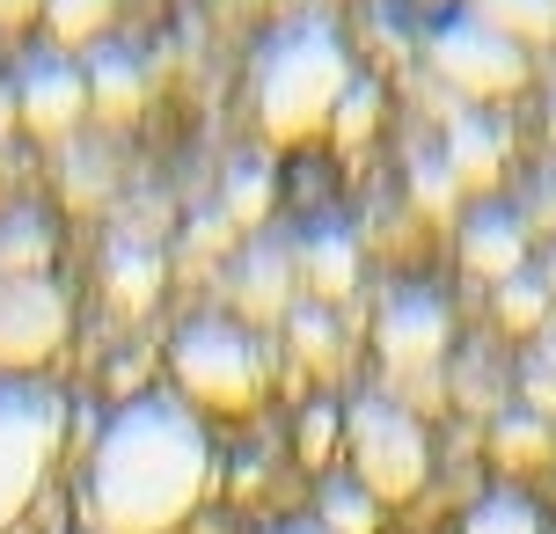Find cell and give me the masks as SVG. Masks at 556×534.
Here are the masks:
<instances>
[{"label": "cell", "mask_w": 556, "mask_h": 534, "mask_svg": "<svg viewBox=\"0 0 556 534\" xmlns=\"http://www.w3.org/2000/svg\"><path fill=\"white\" fill-rule=\"evenodd\" d=\"M440 162L454 169V183H498V169H505V132L491 125V117H476V111H454V117H446Z\"/></svg>", "instance_id": "obj_15"}, {"label": "cell", "mask_w": 556, "mask_h": 534, "mask_svg": "<svg viewBox=\"0 0 556 534\" xmlns=\"http://www.w3.org/2000/svg\"><path fill=\"white\" fill-rule=\"evenodd\" d=\"M286 338H293L301 366H337V315L323 308V301H293V315H286Z\"/></svg>", "instance_id": "obj_24"}, {"label": "cell", "mask_w": 556, "mask_h": 534, "mask_svg": "<svg viewBox=\"0 0 556 534\" xmlns=\"http://www.w3.org/2000/svg\"><path fill=\"white\" fill-rule=\"evenodd\" d=\"M469 15L491 23L505 44H520V52L556 44V0H469Z\"/></svg>", "instance_id": "obj_18"}, {"label": "cell", "mask_w": 556, "mask_h": 534, "mask_svg": "<svg viewBox=\"0 0 556 534\" xmlns=\"http://www.w3.org/2000/svg\"><path fill=\"white\" fill-rule=\"evenodd\" d=\"M337 440H344V418H337L330 403H315V410L301 418V461H330Z\"/></svg>", "instance_id": "obj_27"}, {"label": "cell", "mask_w": 556, "mask_h": 534, "mask_svg": "<svg viewBox=\"0 0 556 534\" xmlns=\"http://www.w3.org/2000/svg\"><path fill=\"white\" fill-rule=\"evenodd\" d=\"M23 23H45V0H0V29H23Z\"/></svg>", "instance_id": "obj_30"}, {"label": "cell", "mask_w": 556, "mask_h": 534, "mask_svg": "<svg viewBox=\"0 0 556 534\" xmlns=\"http://www.w3.org/2000/svg\"><path fill=\"white\" fill-rule=\"evenodd\" d=\"M111 15H117V0H45L52 44H96L111 29Z\"/></svg>", "instance_id": "obj_23"}, {"label": "cell", "mask_w": 556, "mask_h": 534, "mask_svg": "<svg viewBox=\"0 0 556 534\" xmlns=\"http://www.w3.org/2000/svg\"><path fill=\"white\" fill-rule=\"evenodd\" d=\"M491 454H498V469H549L556 461V424L534 418L528 403H513V410H498L491 418Z\"/></svg>", "instance_id": "obj_16"}, {"label": "cell", "mask_w": 556, "mask_h": 534, "mask_svg": "<svg viewBox=\"0 0 556 534\" xmlns=\"http://www.w3.org/2000/svg\"><path fill=\"white\" fill-rule=\"evenodd\" d=\"M0 279H52V220L37 205L0 213Z\"/></svg>", "instance_id": "obj_17"}, {"label": "cell", "mask_w": 556, "mask_h": 534, "mask_svg": "<svg viewBox=\"0 0 556 534\" xmlns=\"http://www.w3.org/2000/svg\"><path fill=\"white\" fill-rule=\"evenodd\" d=\"M344 461H352V483L374 491L381 506H403L425 491L432 476V440H425V424H417L410 403H395V395H359L352 410H344Z\"/></svg>", "instance_id": "obj_4"}, {"label": "cell", "mask_w": 556, "mask_h": 534, "mask_svg": "<svg viewBox=\"0 0 556 534\" xmlns=\"http://www.w3.org/2000/svg\"><path fill=\"white\" fill-rule=\"evenodd\" d=\"M264 534H323L315 520H286V527H264Z\"/></svg>", "instance_id": "obj_31"}, {"label": "cell", "mask_w": 556, "mask_h": 534, "mask_svg": "<svg viewBox=\"0 0 556 534\" xmlns=\"http://www.w3.org/2000/svg\"><path fill=\"white\" fill-rule=\"evenodd\" d=\"M352 88V52L330 23H278L264 44H256V66H250V103H256V125L264 140L293 147V140H315L330 132L337 103Z\"/></svg>", "instance_id": "obj_2"}, {"label": "cell", "mask_w": 556, "mask_h": 534, "mask_svg": "<svg viewBox=\"0 0 556 534\" xmlns=\"http://www.w3.org/2000/svg\"><path fill=\"white\" fill-rule=\"evenodd\" d=\"M462 534H549V520H542V506L528 491H483L462 512Z\"/></svg>", "instance_id": "obj_19"}, {"label": "cell", "mask_w": 556, "mask_h": 534, "mask_svg": "<svg viewBox=\"0 0 556 534\" xmlns=\"http://www.w3.org/2000/svg\"><path fill=\"white\" fill-rule=\"evenodd\" d=\"M432 74H440L454 96H513V88L528 81V52L505 44L491 23L454 15V23L432 29Z\"/></svg>", "instance_id": "obj_7"}, {"label": "cell", "mask_w": 556, "mask_h": 534, "mask_svg": "<svg viewBox=\"0 0 556 534\" xmlns=\"http://www.w3.org/2000/svg\"><path fill=\"white\" fill-rule=\"evenodd\" d=\"M374 125H381V88L352 74V88H344V103H337V117H330V132H337V147H359V140H374Z\"/></svg>", "instance_id": "obj_25"}, {"label": "cell", "mask_w": 556, "mask_h": 534, "mask_svg": "<svg viewBox=\"0 0 556 534\" xmlns=\"http://www.w3.org/2000/svg\"><path fill=\"white\" fill-rule=\"evenodd\" d=\"M162 279H168L162 250H154V242H139V234H125V242L103 250V293H111L117 315H147L154 301H162Z\"/></svg>", "instance_id": "obj_13"}, {"label": "cell", "mask_w": 556, "mask_h": 534, "mask_svg": "<svg viewBox=\"0 0 556 534\" xmlns=\"http://www.w3.org/2000/svg\"><path fill=\"white\" fill-rule=\"evenodd\" d=\"M293 271H301V285L330 308V301H352V285H359V242H352V227L337 220H315L293 242Z\"/></svg>", "instance_id": "obj_11"}, {"label": "cell", "mask_w": 556, "mask_h": 534, "mask_svg": "<svg viewBox=\"0 0 556 534\" xmlns=\"http://www.w3.org/2000/svg\"><path fill=\"white\" fill-rule=\"evenodd\" d=\"M168 366H176V395L191 410H250L264 381H271V352L250 322L235 315H198L176 330L168 344Z\"/></svg>", "instance_id": "obj_3"}, {"label": "cell", "mask_w": 556, "mask_h": 534, "mask_svg": "<svg viewBox=\"0 0 556 534\" xmlns=\"http://www.w3.org/2000/svg\"><path fill=\"white\" fill-rule=\"evenodd\" d=\"M315 527H323V534H374V527H381V498L359 491L352 476H330V483H323V498H315Z\"/></svg>", "instance_id": "obj_20"}, {"label": "cell", "mask_w": 556, "mask_h": 534, "mask_svg": "<svg viewBox=\"0 0 556 534\" xmlns=\"http://www.w3.org/2000/svg\"><path fill=\"white\" fill-rule=\"evenodd\" d=\"M264 213H271V169L264 162H235L220 183V220L227 227H264Z\"/></svg>", "instance_id": "obj_21"}, {"label": "cell", "mask_w": 556, "mask_h": 534, "mask_svg": "<svg viewBox=\"0 0 556 534\" xmlns=\"http://www.w3.org/2000/svg\"><path fill=\"white\" fill-rule=\"evenodd\" d=\"M374 344H381L389 373L425 381L446 359V344H454V308L432 285H395L389 301H381V315H374Z\"/></svg>", "instance_id": "obj_8"}, {"label": "cell", "mask_w": 556, "mask_h": 534, "mask_svg": "<svg viewBox=\"0 0 556 534\" xmlns=\"http://www.w3.org/2000/svg\"><path fill=\"white\" fill-rule=\"evenodd\" d=\"M66 198H103V154H74L66 162Z\"/></svg>", "instance_id": "obj_28"}, {"label": "cell", "mask_w": 556, "mask_h": 534, "mask_svg": "<svg viewBox=\"0 0 556 534\" xmlns=\"http://www.w3.org/2000/svg\"><path fill=\"white\" fill-rule=\"evenodd\" d=\"M147 96H154V74H147V59L125 52V44H103V52L88 59V111L103 117H139L147 111Z\"/></svg>", "instance_id": "obj_14"}, {"label": "cell", "mask_w": 556, "mask_h": 534, "mask_svg": "<svg viewBox=\"0 0 556 534\" xmlns=\"http://www.w3.org/2000/svg\"><path fill=\"white\" fill-rule=\"evenodd\" d=\"M227 234H235V227H227L220 213H205V220H191V250H220Z\"/></svg>", "instance_id": "obj_29"}, {"label": "cell", "mask_w": 556, "mask_h": 534, "mask_svg": "<svg viewBox=\"0 0 556 534\" xmlns=\"http://www.w3.org/2000/svg\"><path fill=\"white\" fill-rule=\"evenodd\" d=\"M15 111H23L29 132L66 140L88 117V66H74L66 52H29L23 74H15Z\"/></svg>", "instance_id": "obj_9"}, {"label": "cell", "mask_w": 556, "mask_h": 534, "mask_svg": "<svg viewBox=\"0 0 556 534\" xmlns=\"http://www.w3.org/2000/svg\"><path fill=\"white\" fill-rule=\"evenodd\" d=\"M213 483V440L184 395H125L81 461L88 534H168Z\"/></svg>", "instance_id": "obj_1"}, {"label": "cell", "mask_w": 556, "mask_h": 534, "mask_svg": "<svg viewBox=\"0 0 556 534\" xmlns=\"http://www.w3.org/2000/svg\"><path fill=\"white\" fill-rule=\"evenodd\" d=\"M549 534H556V527H549Z\"/></svg>", "instance_id": "obj_33"}, {"label": "cell", "mask_w": 556, "mask_h": 534, "mask_svg": "<svg viewBox=\"0 0 556 534\" xmlns=\"http://www.w3.org/2000/svg\"><path fill=\"white\" fill-rule=\"evenodd\" d=\"M462 264H469L476 279H520L528 271V220L520 213H505V205H483V213H469L462 220Z\"/></svg>", "instance_id": "obj_12"}, {"label": "cell", "mask_w": 556, "mask_h": 534, "mask_svg": "<svg viewBox=\"0 0 556 534\" xmlns=\"http://www.w3.org/2000/svg\"><path fill=\"white\" fill-rule=\"evenodd\" d=\"M549 279H534V271H520V279H505L498 285V322L513 330V338H534L542 322H549Z\"/></svg>", "instance_id": "obj_22"}, {"label": "cell", "mask_w": 556, "mask_h": 534, "mask_svg": "<svg viewBox=\"0 0 556 534\" xmlns=\"http://www.w3.org/2000/svg\"><path fill=\"white\" fill-rule=\"evenodd\" d=\"M293 242H278V234H256L250 250L235 256V271H227V293H235V322H286L293 315Z\"/></svg>", "instance_id": "obj_10"}, {"label": "cell", "mask_w": 556, "mask_h": 534, "mask_svg": "<svg viewBox=\"0 0 556 534\" xmlns=\"http://www.w3.org/2000/svg\"><path fill=\"white\" fill-rule=\"evenodd\" d=\"M542 279H549V293H556V250H549V264H542Z\"/></svg>", "instance_id": "obj_32"}, {"label": "cell", "mask_w": 556, "mask_h": 534, "mask_svg": "<svg viewBox=\"0 0 556 534\" xmlns=\"http://www.w3.org/2000/svg\"><path fill=\"white\" fill-rule=\"evenodd\" d=\"M74 330V308L52 279H0V373L37 381V366L52 359Z\"/></svg>", "instance_id": "obj_6"}, {"label": "cell", "mask_w": 556, "mask_h": 534, "mask_svg": "<svg viewBox=\"0 0 556 534\" xmlns=\"http://www.w3.org/2000/svg\"><path fill=\"white\" fill-rule=\"evenodd\" d=\"M59 440H66V395L45 389V381H8L0 373V534L45 491Z\"/></svg>", "instance_id": "obj_5"}, {"label": "cell", "mask_w": 556, "mask_h": 534, "mask_svg": "<svg viewBox=\"0 0 556 534\" xmlns=\"http://www.w3.org/2000/svg\"><path fill=\"white\" fill-rule=\"evenodd\" d=\"M410 198H417V213L446 220V213H454V198H462V183H454V169H446L440 154H410Z\"/></svg>", "instance_id": "obj_26"}]
</instances>
